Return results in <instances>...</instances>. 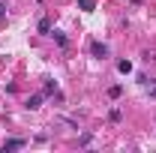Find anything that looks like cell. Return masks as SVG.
<instances>
[{"label":"cell","mask_w":156,"mask_h":153,"mask_svg":"<svg viewBox=\"0 0 156 153\" xmlns=\"http://www.w3.org/2000/svg\"><path fill=\"white\" fill-rule=\"evenodd\" d=\"M51 36L57 39V45H60V48H66V45H69V39L63 36V33H60V30H51Z\"/></svg>","instance_id":"cell-5"},{"label":"cell","mask_w":156,"mask_h":153,"mask_svg":"<svg viewBox=\"0 0 156 153\" xmlns=\"http://www.w3.org/2000/svg\"><path fill=\"white\" fill-rule=\"evenodd\" d=\"M117 69H120L123 75H129V72H132V63H129V60H117Z\"/></svg>","instance_id":"cell-6"},{"label":"cell","mask_w":156,"mask_h":153,"mask_svg":"<svg viewBox=\"0 0 156 153\" xmlns=\"http://www.w3.org/2000/svg\"><path fill=\"white\" fill-rule=\"evenodd\" d=\"M78 9L81 12H93L96 9V0H78Z\"/></svg>","instance_id":"cell-4"},{"label":"cell","mask_w":156,"mask_h":153,"mask_svg":"<svg viewBox=\"0 0 156 153\" xmlns=\"http://www.w3.org/2000/svg\"><path fill=\"white\" fill-rule=\"evenodd\" d=\"M24 147V138H9L6 144H3V153H9V150H21Z\"/></svg>","instance_id":"cell-2"},{"label":"cell","mask_w":156,"mask_h":153,"mask_svg":"<svg viewBox=\"0 0 156 153\" xmlns=\"http://www.w3.org/2000/svg\"><path fill=\"white\" fill-rule=\"evenodd\" d=\"M90 54L99 60H105L108 57V45H102V42H90Z\"/></svg>","instance_id":"cell-1"},{"label":"cell","mask_w":156,"mask_h":153,"mask_svg":"<svg viewBox=\"0 0 156 153\" xmlns=\"http://www.w3.org/2000/svg\"><path fill=\"white\" fill-rule=\"evenodd\" d=\"M39 33H51V21L48 18H39Z\"/></svg>","instance_id":"cell-7"},{"label":"cell","mask_w":156,"mask_h":153,"mask_svg":"<svg viewBox=\"0 0 156 153\" xmlns=\"http://www.w3.org/2000/svg\"><path fill=\"white\" fill-rule=\"evenodd\" d=\"M3 15H6V9H3V3H0V21H3Z\"/></svg>","instance_id":"cell-11"},{"label":"cell","mask_w":156,"mask_h":153,"mask_svg":"<svg viewBox=\"0 0 156 153\" xmlns=\"http://www.w3.org/2000/svg\"><path fill=\"white\" fill-rule=\"evenodd\" d=\"M108 120L117 123V120H120V108H111V111H108Z\"/></svg>","instance_id":"cell-10"},{"label":"cell","mask_w":156,"mask_h":153,"mask_svg":"<svg viewBox=\"0 0 156 153\" xmlns=\"http://www.w3.org/2000/svg\"><path fill=\"white\" fill-rule=\"evenodd\" d=\"M150 96H153V99H156V87H153V90H150Z\"/></svg>","instance_id":"cell-12"},{"label":"cell","mask_w":156,"mask_h":153,"mask_svg":"<svg viewBox=\"0 0 156 153\" xmlns=\"http://www.w3.org/2000/svg\"><path fill=\"white\" fill-rule=\"evenodd\" d=\"M42 99H45V93H33V96H30V99H27V102H24V105H27L30 111H36L39 105H42Z\"/></svg>","instance_id":"cell-3"},{"label":"cell","mask_w":156,"mask_h":153,"mask_svg":"<svg viewBox=\"0 0 156 153\" xmlns=\"http://www.w3.org/2000/svg\"><path fill=\"white\" fill-rule=\"evenodd\" d=\"M54 90H57V84H54V81L48 78V81H45V90H42V93H45V96H51V93H54Z\"/></svg>","instance_id":"cell-8"},{"label":"cell","mask_w":156,"mask_h":153,"mask_svg":"<svg viewBox=\"0 0 156 153\" xmlns=\"http://www.w3.org/2000/svg\"><path fill=\"white\" fill-rule=\"evenodd\" d=\"M120 93H123V87H120V84H114V87H108V96H111V99H117Z\"/></svg>","instance_id":"cell-9"}]
</instances>
